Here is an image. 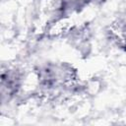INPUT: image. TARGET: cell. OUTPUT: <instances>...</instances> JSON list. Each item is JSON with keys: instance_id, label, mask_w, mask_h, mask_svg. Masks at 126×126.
Returning <instances> with one entry per match:
<instances>
[{"instance_id": "1", "label": "cell", "mask_w": 126, "mask_h": 126, "mask_svg": "<svg viewBox=\"0 0 126 126\" xmlns=\"http://www.w3.org/2000/svg\"><path fill=\"white\" fill-rule=\"evenodd\" d=\"M76 28L77 25L74 18L69 14H64L48 25L45 31V35L49 38L63 37L71 34Z\"/></svg>"}]
</instances>
